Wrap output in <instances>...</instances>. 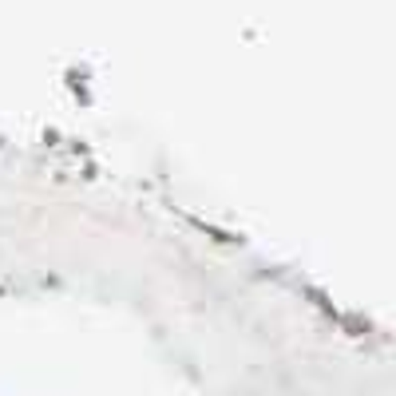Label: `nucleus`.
<instances>
[]
</instances>
